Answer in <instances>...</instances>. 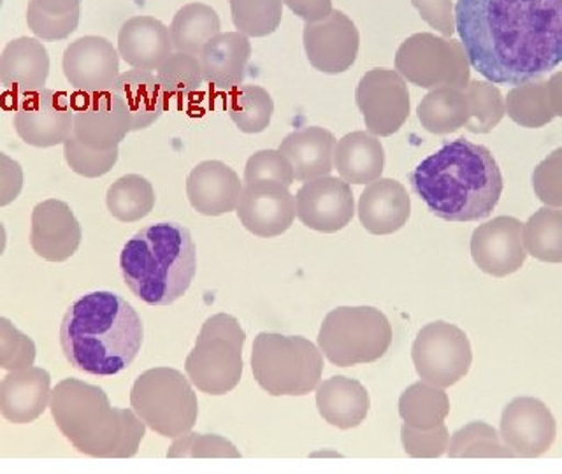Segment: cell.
Returning a JSON list of instances; mask_svg holds the SVG:
<instances>
[{
    "mask_svg": "<svg viewBox=\"0 0 562 474\" xmlns=\"http://www.w3.org/2000/svg\"><path fill=\"white\" fill-rule=\"evenodd\" d=\"M470 66L497 84H526L562 61V0H457Z\"/></svg>",
    "mask_w": 562,
    "mask_h": 474,
    "instance_id": "cell-1",
    "label": "cell"
},
{
    "mask_svg": "<svg viewBox=\"0 0 562 474\" xmlns=\"http://www.w3.org/2000/svg\"><path fill=\"white\" fill-rule=\"evenodd\" d=\"M413 192L447 222H479L492 215L503 193V174L491 149L471 140H448L412 172Z\"/></svg>",
    "mask_w": 562,
    "mask_h": 474,
    "instance_id": "cell-2",
    "label": "cell"
},
{
    "mask_svg": "<svg viewBox=\"0 0 562 474\" xmlns=\"http://www.w3.org/2000/svg\"><path fill=\"white\" fill-rule=\"evenodd\" d=\"M145 327L120 295L97 290L70 304L60 325V347L72 368L92 376L122 373L139 356Z\"/></svg>",
    "mask_w": 562,
    "mask_h": 474,
    "instance_id": "cell-3",
    "label": "cell"
},
{
    "mask_svg": "<svg viewBox=\"0 0 562 474\" xmlns=\"http://www.w3.org/2000/svg\"><path fill=\"white\" fill-rule=\"evenodd\" d=\"M49 411L67 441L95 459H131L146 435L134 409L114 408L101 386L76 377L53 388Z\"/></svg>",
    "mask_w": 562,
    "mask_h": 474,
    "instance_id": "cell-4",
    "label": "cell"
},
{
    "mask_svg": "<svg viewBox=\"0 0 562 474\" xmlns=\"http://www.w3.org/2000/svg\"><path fill=\"white\" fill-rule=\"evenodd\" d=\"M120 271L125 285L143 303H175L187 294L198 271V248L192 234L175 222L140 228L123 246Z\"/></svg>",
    "mask_w": 562,
    "mask_h": 474,
    "instance_id": "cell-5",
    "label": "cell"
},
{
    "mask_svg": "<svg viewBox=\"0 0 562 474\" xmlns=\"http://www.w3.org/2000/svg\"><path fill=\"white\" fill-rule=\"evenodd\" d=\"M251 371L269 395H306L321 385L324 356L301 336L260 332L251 347Z\"/></svg>",
    "mask_w": 562,
    "mask_h": 474,
    "instance_id": "cell-6",
    "label": "cell"
},
{
    "mask_svg": "<svg viewBox=\"0 0 562 474\" xmlns=\"http://www.w3.org/2000/svg\"><path fill=\"white\" fill-rule=\"evenodd\" d=\"M246 332L236 316L218 313L202 324L184 373L202 394L225 395L241 382Z\"/></svg>",
    "mask_w": 562,
    "mask_h": 474,
    "instance_id": "cell-7",
    "label": "cell"
},
{
    "mask_svg": "<svg viewBox=\"0 0 562 474\" xmlns=\"http://www.w3.org/2000/svg\"><path fill=\"white\" fill-rule=\"evenodd\" d=\"M131 406L148 429L164 438H180L195 426L198 395L178 369L154 368L132 385Z\"/></svg>",
    "mask_w": 562,
    "mask_h": 474,
    "instance_id": "cell-8",
    "label": "cell"
},
{
    "mask_svg": "<svg viewBox=\"0 0 562 474\" xmlns=\"http://www.w3.org/2000/svg\"><path fill=\"white\" fill-rule=\"evenodd\" d=\"M392 338L391 321L376 307L342 306L325 315L318 348L330 364L350 368L382 359Z\"/></svg>",
    "mask_w": 562,
    "mask_h": 474,
    "instance_id": "cell-9",
    "label": "cell"
},
{
    "mask_svg": "<svg viewBox=\"0 0 562 474\" xmlns=\"http://www.w3.org/2000/svg\"><path fill=\"white\" fill-rule=\"evenodd\" d=\"M395 70L409 83L427 90H464L470 84V61L462 44L432 34H415L404 41L395 53Z\"/></svg>",
    "mask_w": 562,
    "mask_h": 474,
    "instance_id": "cell-10",
    "label": "cell"
},
{
    "mask_svg": "<svg viewBox=\"0 0 562 474\" xmlns=\"http://www.w3.org/2000/svg\"><path fill=\"white\" fill-rule=\"evenodd\" d=\"M412 359L424 382L447 388L470 373L473 350L464 330L447 321H432L413 341Z\"/></svg>",
    "mask_w": 562,
    "mask_h": 474,
    "instance_id": "cell-11",
    "label": "cell"
},
{
    "mask_svg": "<svg viewBox=\"0 0 562 474\" xmlns=\"http://www.w3.org/2000/svg\"><path fill=\"white\" fill-rule=\"evenodd\" d=\"M356 102L366 128L378 137H389L403 127L409 116L406 79L394 69L376 67L360 78Z\"/></svg>",
    "mask_w": 562,
    "mask_h": 474,
    "instance_id": "cell-12",
    "label": "cell"
},
{
    "mask_svg": "<svg viewBox=\"0 0 562 474\" xmlns=\"http://www.w3.org/2000/svg\"><path fill=\"white\" fill-rule=\"evenodd\" d=\"M72 99L49 88L23 95L13 119L18 137L34 148L64 145L72 136Z\"/></svg>",
    "mask_w": 562,
    "mask_h": 474,
    "instance_id": "cell-13",
    "label": "cell"
},
{
    "mask_svg": "<svg viewBox=\"0 0 562 474\" xmlns=\"http://www.w3.org/2000/svg\"><path fill=\"white\" fill-rule=\"evenodd\" d=\"M353 215V192L341 178L329 174L304 181L295 195V216L316 233H339L350 225Z\"/></svg>",
    "mask_w": 562,
    "mask_h": 474,
    "instance_id": "cell-14",
    "label": "cell"
},
{
    "mask_svg": "<svg viewBox=\"0 0 562 474\" xmlns=\"http://www.w3.org/2000/svg\"><path fill=\"white\" fill-rule=\"evenodd\" d=\"M61 70L78 93L110 92L122 75L119 49L101 35H85L67 46Z\"/></svg>",
    "mask_w": 562,
    "mask_h": 474,
    "instance_id": "cell-15",
    "label": "cell"
},
{
    "mask_svg": "<svg viewBox=\"0 0 562 474\" xmlns=\"http://www.w3.org/2000/svg\"><path fill=\"white\" fill-rule=\"evenodd\" d=\"M303 43L313 69L324 75H341L356 64L360 35L347 14L333 11L322 22L304 25Z\"/></svg>",
    "mask_w": 562,
    "mask_h": 474,
    "instance_id": "cell-16",
    "label": "cell"
},
{
    "mask_svg": "<svg viewBox=\"0 0 562 474\" xmlns=\"http://www.w3.org/2000/svg\"><path fill=\"white\" fill-rule=\"evenodd\" d=\"M558 436L550 409L535 397H517L501 417V439L512 455L536 459L549 452Z\"/></svg>",
    "mask_w": 562,
    "mask_h": 474,
    "instance_id": "cell-17",
    "label": "cell"
},
{
    "mask_svg": "<svg viewBox=\"0 0 562 474\" xmlns=\"http://www.w3.org/2000/svg\"><path fill=\"white\" fill-rule=\"evenodd\" d=\"M237 218L248 233L257 237L285 234L295 219V198L285 184L257 181L243 187L237 202Z\"/></svg>",
    "mask_w": 562,
    "mask_h": 474,
    "instance_id": "cell-18",
    "label": "cell"
},
{
    "mask_svg": "<svg viewBox=\"0 0 562 474\" xmlns=\"http://www.w3.org/2000/svg\"><path fill=\"white\" fill-rule=\"evenodd\" d=\"M75 104L72 136L95 149L120 146L131 132V114L114 92L79 93Z\"/></svg>",
    "mask_w": 562,
    "mask_h": 474,
    "instance_id": "cell-19",
    "label": "cell"
},
{
    "mask_svg": "<svg viewBox=\"0 0 562 474\" xmlns=\"http://www.w3.org/2000/svg\"><path fill=\"white\" fill-rule=\"evenodd\" d=\"M522 227V222L514 216H497L476 227L470 248L480 271L505 278L522 268L527 255Z\"/></svg>",
    "mask_w": 562,
    "mask_h": 474,
    "instance_id": "cell-20",
    "label": "cell"
},
{
    "mask_svg": "<svg viewBox=\"0 0 562 474\" xmlns=\"http://www.w3.org/2000/svg\"><path fill=\"white\" fill-rule=\"evenodd\" d=\"M81 237V225L67 202L48 199L32 211L31 246L41 259L66 262L78 251Z\"/></svg>",
    "mask_w": 562,
    "mask_h": 474,
    "instance_id": "cell-21",
    "label": "cell"
},
{
    "mask_svg": "<svg viewBox=\"0 0 562 474\" xmlns=\"http://www.w3.org/2000/svg\"><path fill=\"white\" fill-rule=\"evenodd\" d=\"M243 183L233 167L220 160H204L187 178V198L199 215L222 216L236 211Z\"/></svg>",
    "mask_w": 562,
    "mask_h": 474,
    "instance_id": "cell-22",
    "label": "cell"
},
{
    "mask_svg": "<svg viewBox=\"0 0 562 474\" xmlns=\"http://www.w3.org/2000/svg\"><path fill=\"white\" fill-rule=\"evenodd\" d=\"M52 392L46 369L29 365L9 371L0 382V415L11 424H31L48 408Z\"/></svg>",
    "mask_w": 562,
    "mask_h": 474,
    "instance_id": "cell-23",
    "label": "cell"
},
{
    "mask_svg": "<svg viewBox=\"0 0 562 474\" xmlns=\"http://www.w3.org/2000/svg\"><path fill=\"white\" fill-rule=\"evenodd\" d=\"M357 213L369 234L389 236L408 224L412 199L400 181L380 178L360 193Z\"/></svg>",
    "mask_w": 562,
    "mask_h": 474,
    "instance_id": "cell-24",
    "label": "cell"
},
{
    "mask_svg": "<svg viewBox=\"0 0 562 474\" xmlns=\"http://www.w3.org/2000/svg\"><path fill=\"white\" fill-rule=\"evenodd\" d=\"M251 43L241 32H220L201 52L202 72L210 87L218 92H233L241 87L250 64Z\"/></svg>",
    "mask_w": 562,
    "mask_h": 474,
    "instance_id": "cell-25",
    "label": "cell"
},
{
    "mask_svg": "<svg viewBox=\"0 0 562 474\" xmlns=\"http://www.w3.org/2000/svg\"><path fill=\"white\" fill-rule=\"evenodd\" d=\"M119 55L132 69L157 70L175 53L169 26L154 16L128 18L119 32Z\"/></svg>",
    "mask_w": 562,
    "mask_h": 474,
    "instance_id": "cell-26",
    "label": "cell"
},
{
    "mask_svg": "<svg viewBox=\"0 0 562 474\" xmlns=\"http://www.w3.org/2000/svg\"><path fill=\"white\" fill-rule=\"evenodd\" d=\"M48 52L37 37H18L0 53V83L20 95L43 90L48 81Z\"/></svg>",
    "mask_w": 562,
    "mask_h": 474,
    "instance_id": "cell-27",
    "label": "cell"
},
{
    "mask_svg": "<svg viewBox=\"0 0 562 474\" xmlns=\"http://www.w3.org/2000/svg\"><path fill=\"white\" fill-rule=\"evenodd\" d=\"M316 408L329 426L348 430L368 418L371 399L359 380L333 376L316 386Z\"/></svg>",
    "mask_w": 562,
    "mask_h": 474,
    "instance_id": "cell-28",
    "label": "cell"
},
{
    "mask_svg": "<svg viewBox=\"0 0 562 474\" xmlns=\"http://www.w3.org/2000/svg\"><path fill=\"white\" fill-rule=\"evenodd\" d=\"M334 169L348 184H369L380 180L385 169L382 140L369 131L342 136L334 149Z\"/></svg>",
    "mask_w": 562,
    "mask_h": 474,
    "instance_id": "cell-29",
    "label": "cell"
},
{
    "mask_svg": "<svg viewBox=\"0 0 562 474\" xmlns=\"http://www.w3.org/2000/svg\"><path fill=\"white\" fill-rule=\"evenodd\" d=\"M336 137L324 127H304L281 140L280 151L289 158L295 180L310 181L334 171Z\"/></svg>",
    "mask_w": 562,
    "mask_h": 474,
    "instance_id": "cell-30",
    "label": "cell"
},
{
    "mask_svg": "<svg viewBox=\"0 0 562 474\" xmlns=\"http://www.w3.org/2000/svg\"><path fill=\"white\" fill-rule=\"evenodd\" d=\"M111 92L116 93L127 108L131 132L151 127L166 113L167 97L154 70L131 69L122 72Z\"/></svg>",
    "mask_w": 562,
    "mask_h": 474,
    "instance_id": "cell-31",
    "label": "cell"
},
{
    "mask_svg": "<svg viewBox=\"0 0 562 474\" xmlns=\"http://www.w3.org/2000/svg\"><path fill=\"white\" fill-rule=\"evenodd\" d=\"M417 116L427 132L445 136L468 125L470 102L461 88H435L422 99Z\"/></svg>",
    "mask_w": 562,
    "mask_h": 474,
    "instance_id": "cell-32",
    "label": "cell"
},
{
    "mask_svg": "<svg viewBox=\"0 0 562 474\" xmlns=\"http://www.w3.org/2000/svg\"><path fill=\"white\" fill-rule=\"evenodd\" d=\"M220 29L222 25L215 9L202 2H192L178 9L169 32L175 52L189 53L199 58L204 46L222 32Z\"/></svg>",
    "mask_w": 562,
    "mask_h": 474,
    "instance_id": "cell-33",
    "label": "cell"
},
{
    "mask_svg": "<svg viewBox=\"0 0 562 474\" xmlns=\"http://www.w3.org/2000/svg\"><path fill=\"white\" fill-rule=\"evenodd\" d=\"M450 413V400L441 386L422 380L401 394L400 415L406 426L432 429L445 424Z\"/></svg>",
    "mask_w": 562,
    "mask_h": 474,
    "instance_id": "cell-34",
    "label": "cell"
},
{
    "mask_svg": "<svg viewBox=\"0 0 562 474\" xmlns=\"http://www.w3.org/2000/svg\"><path fill=\"white\" fill-rule=\"evenodd\" d=\"M154 184L145 176L125 174L111 184L105 195V206L123 224H134L154 211Z\"/></svg>",
    "mask_w": 562,
    "mask_h": 474,
    "instance_id": "cell-35",
    "label": "cell"
},
{
    "mask_svg": "<svg viewBox=\"0 0 562 474\" xmlns=\"http://www.w3.org/2000/svg\"><path fill=\"white\" fill-rule=\"evenodd\" d=\"M228 116L239 131L245 134H260L271 125L274 102L271 93L259 84H241L228 92Z\"/></svg>",
    "mask_w": 562,
    "mask_h": 474,
    "instance_id": "cell-36",
    "label": "cell"
},
{
    "mask_svg": "<svg viewBox=\"0 0 562 474\" xmlns=\"http://www.w3.org/2000/svg\"><path fill=\"white\" fill-rule=\"evenodd\" d=\"M527 253L541 262L562 263V211L543 207L522 227Z\"/></svg>",
    "mask_w": 562,
    "mask_h": 474,
    "instance_id": "cell-37",
    "label": "cell"
},
{
    "mask_svg": "<svg viewBox=\"0 0 562 474\" xmlns=\"http://www.w3.org/2000/svg\"><path fill=\"white\" fill-rule=\"evenodd\" d=\"M155 75L166 93L167 101L189 99L201 90L202 84L206 83L201 60L189 53H172L171 57L158 67Z\"/></svg>",
    "mask_w": 562,
    "mask_h": 474,
    "instance_id": "cell-38",
    "label": "cell"
},
{
    "mask_svg": "<svg viewBox=\"0 0 562 474\" xmlns=\"http://www.w3.org/2000/svg\"><path fill=\"white\" fill-rule=\"evenodd\" d=\"M506 111L509 119L529 128L543 127L555 116L544 81L514 88L506 99Z\"/></svg>",
    "mask_w": 562,
    "mask_h": 474,
    "instance_id": "cell-39",
    "label": "cell"
},
{
    "mask_svg": "<svg viewBox=\"0 0 562 474\" xmlns=\"http://www.w3.org/2000/svg\"><path fill=\"white\" fill-rule=\"evenodd\" d=\"M237 32L248 37H268L283 18V0H228Z\"/></svg>",
    "mask_w": 562,
    "mask_h": 474,
    "instance_id": "cell-40",
    "label": "cell"
},
{
    "mask_svg": "<svg viewBox=\"0 0 562 474\" xmlns=\"http://www.w3.org/2000/svg\"><path fill=\"white\" fill-rule=\"evenodd\" d=\"M447 453L450 459L512 456L508 447L501 441L497 430L483 421H473L470 426L457 430L450 438Z\"/></svg>",
    "mask_w": 562,
    "mask_h": 474,
    "instance_id": "cell-41",
    "label": "cell"
},
{
    "mask_svg": "<svg viewBox=\"0 0 562 474\" xmlns=\"http://www.w3.org/2000/svg\"><path fill=\"white\" fill-rule=\"evenodd\" d=\"M470 102V122L465 125L474 134H485L496 127L505 116V102L499 90L482 81H470L464 88Z\"/></svg>",
    "mask_w": 562,
    "mask_h": 474,
    "instance_id": "cell-42",
    "label": "cell"
},
{
    "mask_svg": "<svg viewBox=\"0 0 562 474\" xmlns=\"http://www.w3.org/2000/svg\"><path fill=\"white\" fill-rule=\"evenodd\" d=\"M64 148L70 169L83 178H101L119 162V146L110 149L90 148L75 136H70L64 143Z\"/></svg>",
    "mask_w": 562,
    "mask_h": 474,
    "instance_id": "cell-43",
    "label": "cell"
},
{
    "mask_svg": "<svg viewBox=\"0 0 562 474\" xmlns=\"http://www.w3.org/2000/svg\"><path fill=\"white\" fill-rule=\"evenodd\" d=\"M169 459H237L239 450L231 441L216 435L187 432L175 439L167 450Z\"/></svg>",
    "mask_w": 562,
    "mask_h": 474,
    "instance_id": "cell-44",
    "label": "cell"
},
{
    "mask_svg": "<svg viewBox=\"0 0 562 474\" xmlns=\"http://www.w3.org/2000/svg\"><path fill=\"white\" fill-rule=\"evenodd\" d=\"M37 347L13 321L0 316V369L16 371L34 364Z\"/></svg>",
    "mask_w": 562,
    "mask_h": 474,
    "instance_id": "cell-45",
    "label": "cell"
},
{
    "mask_svg": "<svg viewBox=\"0 0 562 474\" xmlns=\"http://www.w3.org/2000/svg\"><path fill=\"white\" fill-rule=\"evenodd\" d=\"M257 181H277V183H294L295 174L289 158L280 149H260L248 158L245 167V184Z\"/></svg>",
    "mask_w": 562,
    "mask_h": 474,
    "instance_id": "cell-46",
    "label": "cell"
},
{
    "mask_svg": "<svg viewBox=\"0 0 562 474\" xmlns=\"http://www.w3.org/2000/svg\"><path fill=\"white\" fill-rule=\"evenodd\" d=\"M81 11L76 9L72 13L52 14L44 11L34 0L26 8V25L37 40L64 41L78 29Z\"/></svg>",
    "mask_w": 562,
    "mask_h": 474,
    "instance_id": "cell-47",
    "label": "cell"
},
{
    "mask_svg": "<svg viewBox=\"0 0 562 474\" xmlns=\"http://www.w3.org/2000/svg\"><path fill=\"white\" fill-rule=\"evenodd\" d=\"M403 447L413 459H438L447 453L450 435L445 424L432 429H417L406 426L401 429Z\"/></svg>",
    "mask_w": 562,
    "mask_h": 474,
    "instance_id": "cell-48",
    "label": "cell"
},
{
    "mask_svg": "<svg viewBox=\"0 0 562 474\" xmlns=\"http://www.w3.org/2000/svg\"><path fill=\"white\" fill-rule=\"evenodd\" d=\"M532 184L536 195L547 206L562 207V148L536 167Z\"/></svg>",
    "mask_w": 562,
    "mask_h": 474,
    "instance_id": "cell-49",
    "label": "cell"
},
{
    "mask_svg": "<svg viewBox=\"0 0 562 474\" xmlns=\"http://www.w3.org/2000/svg\"><path fill=\"white\" fill-rule=\"evenodd\" d=\"M412 4L417 8L422 20L436 31L443 35H452L456 32L452 0H412Z\"/></svg>",
    "mask_w": 562,
    "mask_h": 474,
    "instance_id": "cell-50",
    "label": "cell"
},
{
    "mask_svg": "<svg viewBox=\"0 0 562 474\" xmlns=\"http://www.w3.org/2000/svg\"><path fill=\"white\" fill-rule=\"evenodd\" d=\"M23 190V169L14 158L0 151V207L20 198Z\"/></svg>",
    "mask_w": 562,
    "mask_h": 474,
    "instance_id": "cell-51",
    "label": "cell"
},
{
    "mask_svg": "<svg viewBox=\"0 0 562 474\" xmlns=\"http://www.w3.org/2000/svg\"><path fill=\"white\" fill-rule=\"evenodd\" d=\"M283 4L306 23L322 22L333 13V0H283Z\"/></svg>",
    "mask_w": 562,
    "mask_h": 474,
    "instance_id": "cell-52",
    "label": "cell"
},
{
    "mask_svg": "<svg viewBox=\"0 0 562 474\" xmlns=\"http://www.w3.org/2000/svg\"><path fill=\"white\" fill-rule=\"evenodd\" d=\"M34 2L52 14L72 13L81 5V0H34Z\"/></svg>",
    "mask_w": 562,
    "mask_h": 474,
    "instance_id": "cell-53",
    "label": "cell"
},
{
    "mask_svg": "<svg viewBox=\"0 0 562 474\" xmlns=\"http://www.w3.org/2000/svg\"><path fill=\"white\" fill-rule=\"evenodd\" d=\"M547 87H549L550 102H552L555 116H561L562 119V72L547 81Z\"/></svg>",
    "mask_w": 562,
    "mask_h": 474,
    "instance_id": "cell-54",
    "label": "cell"
},
{
    "mask_svg": "<svg viewBox=\"0 0 562 474\" xmlns=\"http://www.w3.org/2000/svg\"><path fill=\"white\" fill-rule=\"evenodd\" d=\"M5 245H8V234H5L4 225L0 222V257L5 251Z\"/></svg>",
    "mask_w": 562,
    "mask_h": 474,
    "instance_id": "cell-55",
    "label": "cell"
},
{
    "mask_svg": "<svg viewBox=\"0 0 562 474\" xmlns=\"http://www.w3.org/2000/svg\"><path fill=\"white\" fill-rule=\"evenodd\" d=\"M2 2H4V0H0V8H2Z\"/></svg>",
    "mask_w": 562,
    "mask_h": 474,
    "instance_id": "cell-56",
    "label": "cell"
}]
</instances>
